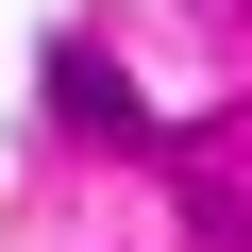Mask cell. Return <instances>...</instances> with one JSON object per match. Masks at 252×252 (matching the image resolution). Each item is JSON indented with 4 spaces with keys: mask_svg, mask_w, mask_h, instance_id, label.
<instances>
[{
    "mask_svg": "<svg viewBox=\"0 0 252 252\" xmlns=\"http://www.w3.org/2000/svg\"><path fill=\"white\" fill-rule=\"evenodd\" d=\"M51 118H67V135H84V152H152V101H135V84H118L101 51H51Z\"/></svg>",
    "mask_w": 252,
    "mask_h": 252,
    "instance_id": "obj_1",
    "label": "cell"
}]
</instances>
